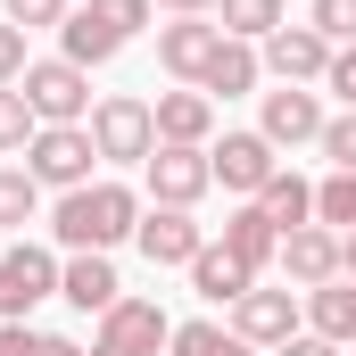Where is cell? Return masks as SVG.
I'll return each mask as SVG.
<instances>
[{
	"label": "cell",
	"mask_w": 356,
	"mask_h": 356,
	"mask_svg": "<svg viewBox=\"0 0 356 356\" xmlns=\"http://www.w3.org/2000/svg\"><path fill=\"white\" fill-rule=\"evenodd\" d=\"M50 232H58L75 257H83V249L108 257L116 241H133V232H141V199H133L124 182H83V191H67V199H58Z\"/></svg>",
	"instance_id": "1"
},
{
	"label": "cell",
	"mask_w": 356,
	"mask_h": 356,
	"mask_svg": "<svg viewBox=\"0 0 356 356\" xmlns=\"http://www.w3.org/2000/svg\"><path fill=\"white\" fill-rule=\"evenodd\" d=\"M91 149L116 158V166H149V149H158V108L133 99V91L99 99V108H91Z\"/></svg>",
	"instance_id": "2"
},
{
	"label": "cell",
	"mask_w": 356,
	"mask_h": 356,
	"mask_svg": "<svg viewBox=\"0 0 356 356\" xmlns=\"http://www.w3.org/2000/svg\"><path fill=\"white\" fill-rule=\"evenodd\" d=\"M17 91H25V108H33L42 124H91V75L75 58H33Z\"/></svg>",
	"instance_id": "3"
},
{
	"label": "cell",
	"mask_w": 356,
	"mask_h": 356,
	"mask_svg": "<svg viewBox=\"0 0 356 356\" xmlns=\"http://www.w3.org/2000/svg\"><path fill=\"white\" fill-rule=\"evenodd\" d=\"M91 124H42L33 141H25V175L33 182H58V191H83L91 182Z\"/></svg>",
	"instance_id": "4"
},
{
	"label": "cell",
	"mask_w": 356,
	"mask_h": 356,
	"mask_svg": "<svg viewBox=\"0 0 356 356\" xmlns=\"http://www.w3.org/2000/svg\"><path fill=\"white\" fill-rule=\"evenodd\" d=\"M175 340V323L158 315V298H116L108 315H99V340H91V356H158Z\"/></svg>",
	"instance_id": "5"
},
{
	"label": "cell",
	"mask_w": 356,
	"mask_h": 356,
	"mask_svg": "<svg viewBox=\"0 0 356 356\" xmlns=\"http://www.w3.org/2000/svg\"><path fill=\"white\" fill-rule=\"evenodd\" d=\"M58 290V266H50V249H0V323H25L42 298Z\"/></svg>",
	"instance_id": "6"
},
{
	"label": "cell",
	"mask_w": 356,
	"mask_h": 356,
	"mask_svg": "<svg viewBox=\"0 0 356 356\" xmlns=\"http://www.w3.org/2000/svg\"><path fill=\"white\" fill-rule=\"evenodd\" d=\"M207 166H216V182H224V191H241V199H257V191L282 175V158H273L266 133H224V141L207 149Z\"/></svg>",
	"instance_id": "7"
},
{
	"label": "cell",
	"mask_w": 356,
	"mask_h": 356,
	"mask_svg": "<svg viewBox=\"0 0 356 356\" xmlns=\"http://www.w3.org/2000/svg\"><path fill=\"white\" fill-rule=\"evenodd\" d=\"M207 182H216L207 149H182V141H158V149H149V199H158V207H199Z\"/></svg>",
	"instance_id": "8"
},
{
	"label": "cell",
	"mask_w": 356,
	"mask_h": 356,
	"mask_svg": "<svg viewBox=\"0 0 356 356\" xmlns=\"http://www.w3.org/2000/svg\"><path fill=\"white\" fill-rule=\"evenodd\" d=\"M216 50H224V25H207V17H175V25H158V58H166V75L191 83V91H199V75H207Z\"/></svg>",
	"instance_id": "9"
},
{
	"label": "cell",
	"mask_w": 356,
	"mask_h": 356,
	"mask_svg": "<svg viewBox=\"0 0 356 356\" xmlns=\"http://www.w3.org/2000/svg\"><path fill=\"white\" fill-rule=\"evenodd\" d=\"M323 124H332V116H323V99H315L307 83H282V91H266V124H257V133H266L273 149L323 141Z\"/></svg>",
	"instance_id": "10"
},
{
	"label": "cell",
	"mask_w": 356,
	"mask_h": 356,
	"mask_svg": "<svg viewBox=\"0 0 356 356\" xmlns=\"http://www.w3.org/2000/svg\"><path fill=\"white\" fill-rule=\"evenodd\" d=\"M266 67L282 75V83H323L332 42H323L315 25H273V33H266Z\"/></svg>",
	"instance_id": "11"
},
{
	"label": "cell",
	"mask_w": 356,
	"mask_h": 356,
	"mask_svg": "<svg viewBox=\"0 0 356 356\" xmlns=\"http://www.w3.org/2000/svg\"><path fill=\"white\" fill-rule=\"evenodd\" d=\"M133 241H141V257H149V266H191V257L207 249V232L191 224V207H149Z\"/></svg>",
	"instance_id": "12"
},
{
	"label": "cell",
	"mask_w": 356,
	"mask_h": 356,
	"mask_svg": "<svg viewBox=\"0 0 356 356\" xmlns=\"http://www.w3.org/2000/svg\"><path fill=\"white\" fill-rule=\"evenodd\" d=\"M232 332H241L249 348H282V340H298V298H290V290H249V298L232 307Z\"/></svg>",
	"instance_id": "13"
},
{
	"label": "cell",
	"mask_w": 356,
	"mask_h": 356,
	"mask_svg": "<svg viewBox=\"0 0 356 356\" xmlns=\"http://www.w3.org/2000/svg\"><path fill=\"white\" fill-rule=\"evenodd\" d=\"M282 266H290V282H307V290L340 282V232H332V224H298V232H282Z\"/></svg>",
	"instance_id": "14"
},
{
	"label": "cell",
	"mask_w": 356,
	"mask_h": 356,
	"mask_svg": "<svg viewBox=\"0 0 356 356\" xmlns=\"http://www.w3.org/2000/svg\"><path fill=\"white\" fill-rule=\"evenodd\" d=\"M207 133H216V99L207 91H158V141H182V149H207Z\"/></svg>",
	"instance_id": "15"
},
{
	"label": "cell",
	"mask_w": 356,
	"mask_h": 356,
	"mask_svg": "<svg viewBox=\"0 0 356 356\" xmlns=\"http://www.w3.org/2000/svg\"><path fill=\"white\" fill-rule=\"evenodd\" d=\"M191 290H199V298H216V307H241V298L257 290V273L241 266V257H232L224 241H207V249L191 257Z\"/></svg>",
	"instance_id": "16"
},
{
	"label": "cell",
	"mask_w": 356,
	"mask_h": 356,
	"mask_svg": "<svg viewBox=\"0 0 356 356\" xmlns=\"http://www.w3.org/2000/svg\"><path fill=\"white\" fill-rule=\"evenodd\" d=\"M224 249H232L249 273H266L273 257H282V224H273L266 207L249 199V207H232V216H224Z\"/></svg>",
	"instance_id": "17"
},
{
	"label": "cell",
	"mask_w": 356,
	"mask_h": 356,
	"mask_svg": "<svg viewBox=\"0 0 356 356\" xmlns=\"http://www.w3.org/2000/svg\"><path fill=\"white\" fill-rule=\"evenodd\" d=\"M58 298H67V307H83V315H108V307L124 298V282H116V266H108L99 249H83L75 266L58 273Z\"/></svg>",
	"instance_id": "18"
},
{
	"label": "cell",
	"mask_w": 356,
	"mask_h": 356,
	"mask_svg": "<svg viewBox=\"0 0 356 356\" xmlns=\"http://www.w3.org/2000/svg\"><path fill=\"white\" fill-rule=\"evenodd\" d=\"M257 67H266V58H257L249 42H232V33H224V50L207 58L199 91H207V99H241V91H257Z\"/></svg>",
	"instance_id": "19"
},
{
	"label": "cell",
	"mask_w": 356,
	"mask_h": 356,
	"mask_svg": "<svg viewBox=\"0 0 356 356\" xmlns=\"http://www.w3.org/2000/svg\"><path fill=\"white\" fill-rule=\"evenodd\" d=\"M307 315H315V332H323V340H340V348H348V340H356V273L323 282V290H307Z\"/></svg>",
	"instance_id": "20"
},
{
	"label": "cell",
	"mask_w": 356,
	"mask_h": 356,
	"mask_svg": "<svg viewBox=\"0 0 356 356\" xmlns=\"http://www.w3.org/2000/svg\"><path fill=\"white\" fill-rule=\"evenodd\" d=\"M257 207H266L273 224H282V232H298V224H307V216H315V191H307V182L290 175V166H282V175L266 182V191H257Z\"/></svg>",
	"instance_id": "21"
},
{
	"label": "cell",
	"mask_w": 356,
	"mask_h": 356,
	"mask_svg": "<svg viewBox=\"0 0 356 356\" xmlns=\"http://www.w3.org/2000/svg\"><path fill=\"white\" fill-rule=\"evenodd\" d=\"M216 25L232 42H266L273 25H282V0H216Z\"/></svg>",
	"instance_id": "22"
},
{
	"label": "cell",
	"mask_w": 356,
	"mask_h": 356,
	"mask_svg": "<svg viewBox=\"0 0 356 356\" xmlns=\"http://www.w3.org/2000/svg\"><path fill=\"white\" fill-rule=\"evenodd\" d=\"M166 348H175V356H257L241 332H224V323H182Z\"/></svg>",
	"instance_id": "23"
},
{
	"label": "cell",
	"mask_w": 356,
	"mask_h": 356,
	"mask_svg": "<svg viewBox=\"0 0 356 356\" xmlns=\"http://www.w3.org/2000/svg\"><path fill=\"white\" fill-rule=\"evenodd\" d=\"M33 207H42V182H33V175H17V166H0V232L33 224Z\"/></svg>",
	"instance_id": "24"
},
{
	"label": "cell",
	"mask_w": 356,
	"mask_h": 356,
	"mask_svg": "<svg viewBox=\"0 0 356 356\" xmlns=\"http://www.w3.org/2000/svg\"><path fill=\"white\" fill-rule=\"evenodd\" d=\"M33 133H42V116L25 108V91H17V83H0V149H25Z\"/></svg>",
	"instance_id": "25"
},
{
	"label": "cell",
	"mask_w": 356,
	"mask_h": 356,
	"mask_svg": "<svg viewBox=\"0 0 356 356\" xmlns=\"http://www.w3.org/2000/svg\"><path fill=\"white\" fill-rule=\"evenodd\" d=\"M315 216L332 224V232H356V175H332L315 191Z\"/></svg>",
	"instance_id": "26"
},
{
	"label": "cell",
	"mask_w": 356,
	"mask_h": 356,
	"mask_svg": "<svg viewBox=\"0 0 356 356\" xmlns=\"http://www.w3.org/2000/svg\"><path fill=\"white\" fill-rule=\"evenodd\" d=\"M83 8L108 25V33H116V42H133V33L149 25V8H158V0H83Z\"/></svg>",
	"instance_id": "27"
},
{
	"label": "cell",
	"mask_w": 356,
	"mask_h": 356,
	"mask_svg": "<svg viewBox=\"0 0 356 356\" xmlns=\"http://www.w3.org/2000/svg\"><path fill=\"white\" fill-rule=\"evenodd\" d=\"M307 25H315L332 50H348V42H356V0H315V8H307Z\"/></svg>",
	"instance_id": "28"
},
{
	"label": "cell",
	"mask_w": 356,
	"mask_h": 356,
	"mask_svg": "<svg viewBox=\"0 0 356 356\" xmlns=\"http://www.w3.org/2000/svg\"><path fill=\"white\" fill-rule=\"evenodd\" d=\"M323 158H332L340 175H356V108H348V116H332V124H323Z\"/></svg>",
	"instance_id": "29"
},
{
	"label": "cell",
	"mask_w": 356,
	"mask_h": 356,
	"mask_svg": "<svg viewBox=\"0 0 356 356\" xmlns=\"http://www.w3.org/2000/svg\"><path fill=\"white\" fill-rule=\"evenodd\" d=\"M0 8H8V25H25V33H33V25H67V0H0Z\"/></svg>",
	"instance_id": "30"
},
{
	"label": "cell",
	"mask_w": 356,
	"mask_h": 356,
	"mask_svg": "<svg viewBox=\"0 0 356 356\" xmlns=\"http://www.w3.org/2000/svg\"><path fill=\"white\" fill-rule=\"evenodd\" d=\"M25 67H33V58H25V25L0 17V83H25Z\"/></svg>",
	"instance_id": "31"
},
{
	"label": "cell",
	"mask_w": 356,
	"mask_h": 356,
	"mask_svg": "<svg viewBox=\"0 0 356 356\" xmlns=\"http://www.w3.org/2000/svg\"><path fill=\"white\" fill-rule=\"evenodd\" d=\"M323 91H340V108H356V42H348V50H332V67H323Z\"/></svg>",
	"instance_id": "32"
},
{
	"label": "cell",
	"mask_w": 356,
	"mask_h": 356,
	"mask_svg": "<svg viewBox=\"0 0 356 356\" xmlns=\"http://www.w3.org/2000/svg\"><path fill=\"white\" fill-rule=\"evenodd\" d=\"M273 356H340V340H323V332H298V340H282Z\"/></svg>",
	"instance_id": "33"
},
{
	"label": "cell",
	"mask_w": 356,
	"mask_h": 356,
	"mask_svg": "<svg viewBox=\"0 0 356 356\" xmlns=\"http://www.w3.org/2000/svg\"><path fill=\"white\" fill-rule=\"evenodd\" d=\"M25 356H83V348H75V340H58V332H33V348H25Z\"/></svg>",
	"instance_id": "34"
},
{
	"label": "cell",
	"mask_w": 356,
	"mask_h": 356,
	"mask_svg": "<svg viewBox=\"0 0 356 356\" xmlns=\"http://www.w3.org/2000/svg\"><path fill=\"white\" fill-rule=\"evenodd\" d=\"M166 17H216V0H158Z\"/></svg>",
	"instance_id": "35"
},
{
	"label": "cell",
	"mask_w": 356,
	"mask_h": 356,
	"mask_svg": "<svg viewBox=\"0 0 356 356\" xmlns=\"http://www.w3.org/2000/svg\"><path fill=\"white\" fill-rule=\"evenodd\" d=\"M340 273H356V232H340Z\"/></svg>",
	"instance_id": "36"
}]
</instances>
